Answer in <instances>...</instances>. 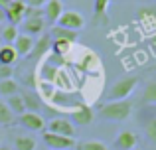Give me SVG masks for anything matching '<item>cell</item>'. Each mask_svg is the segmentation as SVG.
<instances>
[{
    "label": "cell",
    "instance_id": "10",
    "mask_svg": "<svg viewBox=\"0 0 156 150\" xmlns=\"http://www.w3.org/2000/svg\"><path fill=\"white\" fill-rule=\"evenodd\" d=\"M20 124L28 131H44L46 128V123L44 119L38 115V113H24L20 115Z\"/></svg>",
    "mask_w": 156,
    "mask_h": 150
},
{
    "label": "cell",
    "instance_id": "27",
    "mask_svg": "<svg viewBox=\"0 0 156 150\" xmlns=\"http://www.w3.org/2000/svg\"><path fill=\"white\" fill-rule=\"evenodd\" d=\"M69 46H71V44H67V42H53L51 40V51L57 54V55H65L69 51Z\"/></svg>",
    "mask_w": 156,
    "mask_h": 150
},
{
    "label": "cell",
    "instance_id": "4",
    "mask_svg": "<svg viewBox=\"0 0 156 150\" xmlns=\"http://www.w3.org/2000/svg\"><path fill=\"white\" fill-rule=\"evenodd\" d=\"M24 12H26V4L22 0H12L8 6H4V14H6V20L10 26H16L24 22Z\"/></svg>",
    "mask_w": 156,
    "mask_h": 150
},
{
    "label": "cell",
    "instance_id": "23",
    "mask_svg": "<svg viewBox=\"0 0 156 150\" xmlns=\"http://www.w3.org/2000/svg\"><path fill=\"white\" fill-rule=\"evenodd\" d=\"M16 38H18V28L8 24V26L2 30V40L6 42V46H12V44L16 42Z\"/></svg>",
    "mask_w": 156,
    "mask_h": 150
},
{
    "label": "cell",
    "instance_id": "5",
    "mask_svg": "<svg viewBox=\"0 0 156 150\" xmlns=\"http://www.w3.org/2000/svg\"><path fill=\"white\" fill-rule=\"evenodd\" d=\"M46 128H48V132H53V134L75 138V127H73V123H69L67 119H51L50 123L46 124Z\"/></svg>",
    "mask_w": 156,
    "mask_h": 150
},
{
    "label": "cell",
    "instance_id": "33",
    "mask_svg": "<svg viewBox=\"0 0 156 150\" xmlns=\"http://www.w3.org/2000/svg\"><path fill=\"white\" fill-rule=\"evenodd\" d=\"M119 2H130V0H119Z\"/></svg>",
    "mask_w": 156,
    "mask_h": 150
},
{
    "label": "cell",
    "instance_id": "6",
    "mask_svg": "<svg viewBox=\"0 0 156 150\" xmlns=\"http://www.w3.org/2000/svg\"><path fill=\"white\" fill-rule=\"evenodd\" d=\"M44 144L50 146V150H69L75 146V138L59 136L53 134V132H44Z\"/></svg>",
    "mask_w": 156,
    "mask_h": 150
},
{
    "label": "cell",
    "instance_id": "24",
    "mask_svg": "<svg viewBox=\"0 0 156 150\" xmlns=\"http://www.w3.org/2000/svg\"><path fill=\"white\" fill-rule=\"evenodd\" d=\"M12 120H14V113L8 109L4 101H0V124H10Z\"/></svg>",
    "mask_w": 156,
    "mask_h": 150
},
{
    "label": "cell",
    "instance_id": "19",
    "mask_svg": "<svg viewBox=\"0 0 156 150\" xmlns=\"http://www.w3.org/2000/svg\"><path fill=\"white\" fill-rule=\"evenodd\" d=\"M142 103L146 105H156V81H150L142 91Z\"/></svg>",
    "mask_w": 156,
    "mask_h": 150
},
{
    "label": "cell",
    "instance_id": "1",
    "mask_svg": "<svg viewBox=\"0 0 156 150\" xmlns=\"http://www.w3.org/2000/svg\"><path fill=\"white\" fill-rule=\"evenodd\" d=\"M130 113H133V103L129 99H122L105 103L99 111V117L105 120H113V123H122L130 117Z\"/></svg>",
    "mask_w": 156,
    "mask_h": 150
},
{
    "label": "cell",
    "instance_id": "9",
    "mask_svg": "<svg viewBox=\"0 0 156 150\" xmlns=\"http://www.w3.org/2000/svg\"><path fill=\"white\" fill-rule=\"evenodd\" d=\"M138 144V136L133 131H122L115 138V148L117 150H133Z\"/></svg>",
    "mask_w": 156,
    "mask_h": 150
},
{
    "label": "cell",
    "instance_id": "16",
    "mask_svg": "<svg viewBox=\"0 0 156 150\" xmlns=\"http://www.w3.org/2000/svg\"><path fill=\"white\" fill-rule=\"evenodd\" d=\"M18 61V54H16L14 46H4L0 47V65H14Z\"/></svg>",
    "mask_w": 156,
    "mask_h": 150
},
{
    "label": "cell",
    "instance_id": "26",
    "mask_svg": "<svg viewBox=\"0 0 156 150\" xmlns=\"http://www.w3.org/2000/svg\"><path fill=\"white\" fill-rule=\"evenodd\" d=\"M57 71H59L57 67L50 65V63H44V67H42V77H44L46 81H50V83H51V81H55V75H57Z\"/></svg>",
    "mask_w": 156,
    "mask_h": 150
},
{
    "label": "cell",
    "instance_id": "30",
    "mask_svg": "<svg viewBox=\"0 0 156 150\" xmlns=\"http://www.w3.org/2000/svg\"><path fill=\"white\" fill-rule=\"evenodd\" d=\"M4 20H6V14H4V8H2V6H0V24H2V22H4Z\"/></svg>",
    "mask_w": 156,
    "mask_h": 150
},
{
    "label": "cell",
    "instance_id": "25",
    "mask_svg": "<svg viewBox=\"0 0 156 150\" xmlns=\"http://www.w3.org/2000/svg\"><path fill=\"white\" fill-rule=\"evenodd\" d=\"M109 4L111 0H95V6H93V10H95V16L97 18H103L107 14V10H109Z\"/></svg>",
    "mask_w": 156,
    "mask_h": 150
},
{
    "label": "cell",
    "instance_id": "8",
    "mask_svg": "<svg viewBox=\"0 0 156 150\" xmlns=\"http://www.w3.org/2000/svg\"><path fill=\"white\" fill-rule=\"evenodd\" d=\"M71 119L75 120V124H79V127H87V124L93 123L95 113H93V109L87 107V105H79V107H75L71 111Z\"/></svg>",
    "mask_w": 156,
    "mask_h": 150
},
{
    "label": "cell",
    "instance_id": "13",
    "mask_svg": "<svg viewBox=\"0 0 156 150\" xmlns=\"http://www.w3.org/2000/svg\"><path fill=\"white\" fill-rule=\"evenodd\" d=\"M50 36L53 42H67V44H73L77 38H79V32H71V30H65V28H51L50 30Z\"/></svg>",
    "mask_w": 156,
    "mask_h": 150
},
{
    "label": "cell",
    "instance_id": "22",
    "mask_svg": "<svg viewBox=\"0 0 156 150\" xmlns=\"http://www.w3.org/2000/svg\"><path fill=\"white\" fill-rule=\"evenodd\" d=\"M144 134L152 144H156V117H150L144 123Z\"/></svg>",
    "mask_w": 156,
    "mask_h": 150
},
{
    "label": "cell",
    "instance_id": "12",
    "mask_svg": "<svg viewBox=\"0 0 156 150\" xmlns=\"http://www.w3.org/2000/svg\"><path fill=\"white\" fill-rule=\"evenodd\" d=\"M61 12H63V4H61V0H48L46 6H44V16H46V22L55 24L57 18L61 16Z\"/></svg>",
    "mask_w": 156,
    "mask_h": 150
},
{
    "label": "cell",
    "instance_id": "11",
    "mask_svg": "<svg viewBox=\"0 0 156 150\" xmlns=\"http://www.w3.org/2000/svg\"><path fill=\"white\" fill-rule=\"evenodd\" d=\"M12 46H14L18 58H28L32 47H34V38H30V36H26V34H18V38H16V42L12 44Z\"/></svg>",
    "mask_w": 156,
    "mask_h": 150
},
{
    "label": "cell",
    "instance_id": "15",
    "mask_svg": "<svg viewBox=\"0 0 156 150\" xmlns=\"http://www.w3.org/2000/svg\"><path fill=\"white\" fill-rule=\"evenodd\" d=\"M4 103H6L8 109L14 113V117L16 115H24V113H26V105H24L22 93H16V95H12V97H6V101H4Z\"/></svg>",
    "mask_w": 156,
    "mask_h": 150
},
{
    "label": "cell",
    "instance_id": "28",
    "mask_svg": "<svg viewBox=\"0 0 156 150\" xmlns=\"http://www.w3.org/2000/svg\"><path fill=\"white\" fill-rule=\"evenodd\" d=\"M12 79V67L10 65H0V81Z\"/></svg>",
    "mask_w": 156,
    "mask_h": 150
},
{
    "label": "cell",
    "instance_id": "21",
    "mask_svg": "<svg viewBox=\"0 0 156 150\" xmlns=\"http://www.w3.org/2000/svg\"><path fill=\"white\" fill-rule=\"evenodd\" d=\"M77 150H109V148L101 140H83L77 144Z\"/></svg>",
    "mask_w": 156,
    "mask_h": 150
},
{
    "label": "cell",
    "instance_id": "2",
    "mask_svg": "<svg viewBox=\"0 0 156 150\" xmlns=\"http://www.w3.org/2000/svg\"><path fill=\"white\" fill-rule=\"evenodd\" d=\"M138 83V77H122V79H119L117 83L111 87L109 91V101H122V99H129V95L134 91V87H136Z\"/></svg>",
    "mask_w": 156,
    "mask_h": 150
},
{
    "label": "cell",
    "instance_id": "34",
    "mask_svg": "<svg viewBox=\"0 0 156 150\" xmlns=\"http://www.w3.org/2000/svg\"><path fill=\"white\" fill-rule=\"evenodd\" d=\"M133 150H142V148H138V146H136V148H133Z\"/></svg>",
    "mask_w": 156,
    "mask_h": 150
},
{
    "label": "cell",
    "instance_id": "32",
    "mask_svg": "<svg viewBox=\"0 0 156 150\" xmlns=\"http://www.w3.org/2000/svg\"><path fill=\"white\" fill-rule=\"evenodd\" d=\"M0 150H10V148H6V146H0Z\"/></svg>",
    "mask_w": 156,
    "mask_h": 150
},
{
    "label": "cell",
    "instance_id": "31",
    "mask_svg": "<svg viewBox=\"0 0 156 150\" xmlns=\"http://www.w3.org/2000/svg\"><path fill=\"white\" fill-rule=\"evenodd\" d=\"M10 2H12V0H0V6L4 8V6H8V4H10Z\"/></svg>",
    "mask_w": 156,
    "mask_h": 150
},
{
    "label": "cell",
    "instance_id": "17",
    "mask_svg": "<svg viewBox=\"0 0 156 150\" xmlns=\"http://www.w3.org/2000/svg\"><path fill=\"white\" fill-rule=\"evenodd\" d=\"M18 93V83H16L14 79H4L0 81V95L4 97H12Z\"/></svg>",
    "mask_w": 156,
    "mask_h": 150
},
{
    "label": "cell",
    "instance_id": "14",
    "mask_svg": "<svg viewBox=\"0 0 156 150\" xmlns=\"http://www.w3.org/2000/svg\"><path fill=\"white\" fill-rule=\"evenodd\" d=\"M24 32H26V36H38V34H42L44 32V24H46V20H44V16L42 18H28V20H24Z\"/></svg>",
    "mask_w": 156,
    "mask_h": 150
},
{
    "label": "cell",
    "instance_id": "18",
    "mask_svg": "<svg viewBox=\"0 0 156 150\" xmlns=\"http://www.w3.org/2000/svg\"><path fill=\"white\" fill-rule=\"evenodd\" d=\"M14 146L16 150H36V138H32V136H16Z\"/></svg>",
    "mask_w": 156,
    "mask_h": 150
},
{
    "label": "cell",
    "instance_id": "3",
    "mask_svg": "<svg viewBox=\"0 0 156 150\" xmlns=\"http://www.w3.org/2000/svg\"><path fill=\"white\" fill-rule=\"evenodd\" d=\"M55 24L59 28H65V30L79 32L81 28L85 26V18L81 16V12H77V10H63Z\"/></svg>",
    "mask_w": 156,
    "mask_h": 150
},
{
    "label": "cell",
    "instance_id": "29",
    "mask_svg": "<svg viewBox=\"0 0 156 150\" xmlns=\"http://www.w3.org/2000/svg\"><path fill=\"white\" fill-rule=\"evenodd\" d=\"M22 2L26 4V6H30V8H44L48 0H22Z\"/></svg>",
    "mask_w": 156,
    "mask_h": 150
},
{
    "label": "cell",
    "instance_id": "7",
    "mask_svg": "<svg viewBox=\"0 0 156 150\" xmlns=\"http://www.w3.org/2000/svg\"><path fill=\"white\" fill-rule=\"evenodd\" d=\"M51 51V36L50 32H46V34L40 36L38 42H34V47H32L30 51V58L32 59H42L46 54H50Z\"/></svg>",
    "mask_w": 156,
    "mask_h": 150
},
{
    "label": "cell",
    "instance_id": "20",
    "mask_svg": "<svg viewBox=\"0 0 156 150\" xmlns=\"http://www.w3.org/2000/svg\"><path fill=\"white\" fill-rule=\"evenodd\" d=\"M22 99H24V105H26V113H34V111H38L40 109V99L34 95V93H24L22 95Z\"/></svg>",
    "mask_w": 156,
    "mask_h": 150
}]
</instances>
